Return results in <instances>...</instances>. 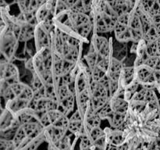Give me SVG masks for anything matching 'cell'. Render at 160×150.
Here are the masks:
<instances>
[{"mask_svg": "<svg viewBox=\"0 0 160 150\" xmlns=\"http://www.w3.org/2000/svg\"><path fill=\"white\" fill-rule=\"evenodd\" d=\"M20 41L9 23H5L1 27L0 34V50L2 56L6 60L13 61Z\"/></svg>", "mask_w": 160, "mask_h": 150, "instance_id": "cell-1", "label": "cell"}, {"mask_svg": "<svg viewBox=\"0 0 160 150\" xmlns=\"http://www.w3.org/2000/svg\"><path fill=\"white\" fill-rule=\"evenodd\" d=\"M90 106L95 112H98L109 102L111 99L109 89L100 82L91 81Z\"/></svg>", "mask_w": 160, "mask_h": 150, "instance_id": "cell-2", "label": "cell"}, {"mask_svg": "<svg viewBox=\"0 0 160 150\" xmlns=\"http://www.w3.org/2000/svg\"><path fill=\"white\" fill-rule=\"evenodd\" d=\"M2 98L6 102L15 98L32 101L34 99V91L31 85L18 81L6 88L0 90Z\"/></svg>", "mask_w": 160, "mask_h": 150, "instance_id": "cell-3", "label": "cell"}, {"mask_svg": "<svg viewBox=\"0 0 160 150\" xmlns=\"http://www.w3.org/2000/svg\"><path fill=\"white\" fill-rule=\"evenodd\" d=\"M0 90L6 88L20 81V72L11 61L2 59L0 62Z\"/></svg>", "mask_w": 160, "mask_h": 150, "instance_id": "cell-4", "label": "cell"}, {"mask_svg": "<svg viewBox=\"0 0 160 150\" xmlns=\"http://www.w3.org/2000/svg\"><path fill=\"white\" fill-rule=\"evenodd\" d=\"M89 51L98 53L105 58L112 57V41L107 39L104 36L93 33L91 38Z\"/></svg>", "mask_w": 160, "mask_h": 150, "instance_id": "cell-5", "label": "cell"}, {"mask_svg": "<svg viewBox=\"0 0 160 150\" xmlns=\"http://www.w3.org/2000/svg\"><path fill=\"white\" fill-rule=\"evenodd\" d=\"M135 79L143 88L154 89L157 88L156 71L145 64L135 67Z\"/></svg>", "mask_w": 160, "mask_h": 150, "instance_id": "cell-6", "label": "cell"}, {"mask_svg": "<svg viewBox=\"0 0 160 150\" xmlns=\"http://www.w3.org/2000/svg\"><path fill=\"white\" fill-rule=\"evenodd\" d=\"M53 30L49 29L44 23H37L34 28V45L36 52L45 47H51L52 34Z\"/></svg>", "mask_w": 160, "mask_h": 150, "instance_id": "cell-7", "label": "cell"}, {"mask_svg": "<svg viewBox=\"0 0 160 150\" xmlns=\"http://www.w3.org/2000/svg\"><path fill=\"white\" fill-rule=\"evenodd\" d=\"M46 115L49 125H52V126L68 131L70 118H68L67 116L64 114L62 111L58 109H52V110L46 112Z\"/></svg>", "mask_w": 160, "mask_h": 150, "instance_id": "cell-8", "label": "cell"}, {"mask_svg": "<svg viewBox=\"0 0 160 150\" xmlns=\"http://www.w3.org/2000/svg\"><path fill=\"white\" fill-rule=\"evenodd\" d=\"M31 107L34 108L38 112H46L52 109H58V102L56 99L48 97L33 99Z\"/></svg>", "mask_w": 160, "mask_h": 150, "instance_id": "cell-9", "label": "cell"}, {"mask_svg": "<svg viewBox=\"0 0 160 150\" xmlns=\"http://www.w3.org/2000/svg\"><path fill=\"white\" fill-rule=\"evenodd\" d=\"M114 34L115 38L117 42L128 43L129 42H132V34H131V28L126 23L117 20L115 27H114Z\"/></svg>", "mask_w": 160, "mask_h": 150, "instance_id": "cell-10", "label": "cell"}, {"mask_svg": "<svg viewBox=\"0 0 160 150\" xmlns=\"http://www.w3.org/2000/svg\"><path fill=\"white\" fill-rule=\"evenodd\" d=\"M15 115L20 125L33 123V122H40L39 112L32 107L25 108L16 113Z\"/></svg>", "mask_w": 160, "mask_h": 150, "instance_id": "cell-11", "label": "cell"}, {"mask_svg": "<svg viewBox=\"0 0 160 150\" xmlns=\"http://www.w3.org/2000/svg\"><path fill=\"white\" fill-rule=\"evenodd\" d=\"M123 68V62L114 57L111 58L107 70V75L109 79L114 81H120Z\"/></svg>", "mask_w": 160, "mask_h": 150, "instance_id": "cell-12", "label": "cell"}, {"mask_svg": "<svg viewBox=\"0 0 160 150\" xmlns=\"http://www.w3.org/2000/svg\"><path fill=\"white\" fill-rule=\"evenodd\" d=\"M31 102L32 101H28V100L22 99V98H15L6 102V107L5 108L11 111L12 113L16 114L18 112H20V111H21L22 109H25V108L31 107Z\"/></svg>", "mask_w": 160, "mask_h": 150, "instance_id": "cell-13", "label": "cell"}, {"mask_svg": "<svg viewBox=\"0 0 160 150\" xmlns=\"http://www.w3.org/2000/svg\"><path fill=\"white\" fill-rule=\"evenodd\" d=\"M135 67H123L120 79V85L124 90L125 88L135 81Z\"/></svg>", "mask_w": 160, "mask_h": 150, "instance_id": "cell-14", "label": "cell"}, {"mask_svg": "<svg viewBox=\"0 0 160 150\" xmlns=\"http://www.w3.org/2000/svg\"><path fill=\"white\" fill-rule=\"evenodd\" d=\"M129 102L121 97H112L109 101V105L113 112L126 114L129 108Z\"/></svg>", "mask_w": 160, "mask_h": 150, "instance_id": "cell-15", "label": "cell"}, {"mask_svg": "<svg viewBox=\"0 0 160 150\" xmlns=\"http://www.w3.org/2000/svg\"><path fill=\"white\" fill-rule=\"evenodd\" d=\"M127 43L118 42L117 45L112 44V57L119 59L123 62V59L126 58L128 49H127Z\"/></svg>", "mask_w": 160, "mask_h": 150, "instance_id": "cell-16", "label": "cell"}, {"mask_svg": "<svg viewBox=\"0 0 160 150\" xmlns=\"http://www.w3.org/2000/svg\"><path fill=\"white\" fill-rule=\"evenodd\" d=\"M106 134L109 143L118 146L119 145L124 142V135L122 131L115 130V131H110L108 133L106 132Z\"/></svg>", "mask_w": 160, "mask_h": 150, "instance_id": "cell-17", "label": "cell"}, {"mask_svg": "<svg viewBox=\"0 0 160 150\" xmlns=\"http://www.w3.org/2000/svg\"><path fill=\"white\" fill-rule=\"evenodd\" d=\"M125 119H126V114L113 112V113L111 115V117L108 120H109V123L112 128H118L119 127L123 124V123L125 122Z\"/></svg>", "mask_w": 160, "mask_h": 150, "instance_id": "cell-18", "label": "cell"}, {"mask_svg": "<svg viewBox=\"0 0 160 150\" xmlns=\"http://www.w3.org/2000/svg\"><path fill=\"white\" fill-rule=\"evenodd\" d=\"M144 64L151 67L155 71L160 72V56H148V58L145 61Z\"/></svg>", "mask_w": 160, "mask_h": 150, "instance_id": "cell-19", "label": "cell"}, {"mask_svg": "<svg viewBox=\"0 0 160 150\" xmlns=\"http://www.w3.org/2000/svg\"><path fill=\"white\" fill-rule=\"evenodd\" d=\"M147 52L149 56H159L157 41L154 42H147Z\"/></svg>", "mask_w": 160, "mask_h": 150, "instance_id": "cell-20", "label": "cell"}, {"mask_svg": "<svg viewBox=\"0 0 160 150\" xmlns=\"http://www.w3.org/2000/svg\"><path fill=\"white\" fill-rule=\"evenodd\" d=\"M117 150H129V145L128 143L123 142L117 146Z\"/></svg>", "mask_w": 160, "mask_h": 150, "instance_id": "cell-21", "label": "cell"}, {"mask_svg": "<svg viewBox=\"0 0 160 150\" xmlns=\"http://www.w3.org/2000/svg\"><path fill=\"white\" fill-rule=\"evenodd\" d=\"M157 45H158V52H159V56H160V38L157 41Z\"/></svg>", "mask_w": 160, "mask_h": 150, "instance_id": "cell-22", "label": "cell"}, {"mask_svg": "<svg viewBox=\"0 0 160 150\" xmlns=\"http://www.w3.org/2000/svg\"><path fill=\"white\" fill-rule=\"evenodd\" d=\"M158 89H159V92H160V88H158Z\"/></svg>", "mask_w": 160, "mask_h": 150, "instance_id": "cell-23", "label": "cell"}]
</instances>
